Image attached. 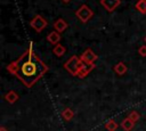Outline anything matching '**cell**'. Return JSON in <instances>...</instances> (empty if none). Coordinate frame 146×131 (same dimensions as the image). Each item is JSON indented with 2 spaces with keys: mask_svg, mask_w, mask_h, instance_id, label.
Returning <instances> with one entry per match:
<instances>
[{
  "mask_svg": "<svg viewBox=\"0 0 146 131\" xmlns=\"http://www.w3.org/2000/svg\"><path fill=\"white\" fill-rule=\"evenodd\" d=\"M7 69L16 75L26 87H32L48 71V66L34 52L33 43L30 42L21 57L7 65Z\"/></svg>",
  "mask_w": 146,
  "mask_h": 131,
  "instance_id": "1",
  "label": "cell"
},
{
  "mask_svg": "<svg viewBox=\"0 0 146 131\" xmlns=\"http://www.w3.org/2000/svg\"><path fill=\"white\" fill-rule=\"evenodd\" d=\"M81 64H82V60L80 57L78 56H72L71 58H68V60L64 64V67L73 75H78L79 74V71H80V67H81Z\"/></svg>",
  "mask_w": 146,
  "mask_h": 131,
  "instance_id": "2",
  "label": "cell"
},
{
  "mask_svg": "<svg viewBox=\"0 0 146 131\" xmlns=\"http://www.w3.org/2000/svg\"><path fill=\"white\" fill-rule=\"evenodd\" d=\"M75 16L78 17V19H79L80 22L87 23V22H89V21L92 18L94 11H92L87 5H82V6H80V7L76 9Z\"/></svg>",
  "mask_w": 146,
  "mask_h": 131,
  "instance_id": "3",
  "label": "cell"
},
{
  "mask_svg": "<svg viewBox=\"0 0 146 131\" xmlns=\"http://www.w3.org/2000/svg\"><path fill=\"white\" fill-rule=\"evenodd\" d=\"M30 25H31V27H32L34 31H36L38 33H40V32H42V31L47 27L48 22H47V19H44L41 15H36V16H34V17L30 21Z\"/></svg>",
  "mask_w": 146,
  "mask_h": 131,
  "instance_id": "4",
  "label": "cell"
},
{
  "mask_svg": "<svg viewBox=\"0 0 146 131\" xmlns=\"http://www.w3.org/2000/svg\"><path fill=\"white\" fill-rule=\"evenodd\" d=\"M81 60L83 62V63H86V64H89V65H92V64H95V62L97 60V58H98V56L94 52V50L92 49H90V48H87L84 51H83V54L81 55Z\"/></svg>",
  "mask_w": 146,
  "mask_h": 131,
  "instance_id": "5",
  "label": "cell"
},
{
  "mask_svg": "<svg viewBox=\"0 0 146 131\" xmlns=\"http://www.w3.org/2000/svg\"><path fill=\"white\" fill-rule=\"evenodd\" d=\"M121 3V0H100V5L107 11H114Z\"/></svg>",
  "mask_w": 146,
  "mask_h": 131,
  "instance_id": "6",
  "label": "cell"
},
{
  "mask_svg": "<svg viewBox=\"0 0 146 131\" xmlns=\"http://www.w3.org/2000/svg\"><path fill=\"white\" fill-rule=\"evenodd\" d=\"M60 39H62L60 33L57 32V31H51V32H49L48 35H47V41H48L50 44H52L54 47L59 43Z\"/></svg>",
  "mask_w": 146,
  "mask_h": 131,
  "instance_id": "7",
  "label": "cell"
},
{
  "mask_svg": "<svg viewBox=\"0 0 146 131\" xmlns=\"http://www.w3.org/2000/svg\"><path fill=\"white\" fill-rule=\"evenodd\" d=\"M54 28H55V31H57V32H59V33H62V32H64L67 27H68V24H67V22L65 21V19H63V18H58L55 23H54Z\"/></svg>",
  "mask_w": 146,
  "mask_h": 131,
  "instance_id": "8",
  "label": "cell"
},
{
  "mask_svg": "<svg viewBox=\"0 0 146 131\" xmlns=\"http://www.w3.org/2000/svg\"><path fill=\"white\" fill-rule=\"evenodd\" d=\"M95 67V64H92V65H89V64H86V63H83L82 62V64H81V67H80V71H79V76H81V77H83V76H86L92 68Z\"/></svg>",
  "mask_w": 146,
  "mask_h": 131,
  "instance_id": "9",
  "label": "cell"
},
{
  "mask_svg": "<svg viewBox=\"0 0 146 131\" xmlns=\"http://www.w3.org/2000/svg\"><path fill=\"white\" fill-rule=\"evenodd\" d=\"M65 51H66V48H65L63 44H60V43L56 44V46L54 47V49H52V52H54L56 56H58V57H62V56L65 54Z\"/></svg>",
  "mask_w": 146,
  "mask_h": 131,
  "instance_id": "10",
  "label": "cell"
},
{
  "mask_svg": "<svg viewBox=\"0 0 146 131\" xmlns=\"http://www.w3.org/2000/svg\"><path fill=\"white\" fill-rule=\"evenodd\" d=\"M135 8L140 14H146V0H138L135 5Z\"/></svg>",
  "mask_w": 146,
  "mask_h": 131,
  "instance_id": "11",
  "label": "cell"
},
{
  "mask_svg": "<svg viewBox=\"0 0 146 131\" xmlns=\"http://www.w3.org/2000/svg\"><path fill=\"white\" fill-rule=\"evenodd\" d=\"M114 71H115V73H117V74H124L125 72H127V66L124 65V63H122V62H120L119 64H116L115 66H114Z\"/></svg>",
  "mask_w": 146,
  "mask_h": 131,
  "instance_id": "12",
  "label": "cell"
},
{
  "mask_svg": "<svg viewBox=\"0 0 146 131\" xmlns=\"http://www.w3.org/2000/svg\"><path fill=\"white\" fill-rule=\"evenodd\" d=\"M6 99H7L9 103H14V101L17 99V95H16L14 91H10L9 93H7V96H6Z\"/></svg>",
  "mask_w": 146,
  "mask_h": 131,
  "instance_id": "13",
  "label": "cell"
},
{
  "mask_svg": "<svg viewBox=\"0 0 146 131\" xmlns=\"http://www.w3.org/2000/svg\"><path fill=\"white\" fill-rule=\"evenodd\" d=\"M138 54H139L140 56H143V57H146V44H143V46L139 47Z\"/></svg>",
  "mask_w": 146,
  "mask_h": 131,
  "instance_id": "14",
  "label": "cell"
},
{
  "mask_svg": "<svg viewBox=\"0 0 146 131\" xmlns=\"http://www.w3.org/2000/svg\"><path fill=\"white\" fill-rule=\"evenodd\" d=\"M63 116H64L65 118H70V117L72 116V113H71V112H70L68 109H66V110H65V112L63 113Z\"/></svg>",
  "mask_w": 146,
  "mask_h": 131,
  "instance_id": "15",
  "label": "cell"
},
{
  "mask_svg": "<svg viewBox=\"0 0 146 131\" xmlns=\"http://www.w3.org/2000/svg\"><path fill=\"white\" fill-rule=\"evenodd\" d=\"M62 1H63V2H65V3H67V2H70L71 0H62Z\"/></svg>",
  "mask_w": 146,
  "mask_h": 131,
  "instance_id": "16",
  "label": "cell"
},
{
  "mask_svg": "<svg viewBox=\"0 0 146 131\" xmlns=\"http://www.w3.org/2000/svg\"><path fill=\"white\" fill-rule=\"evenodd\" d=\"M144 41H145V42H146V35H145V38H144Z\"/></svg>",
  "mask_w": 146,
  "mask_h": 131,
  "instance_id": "17",
  "label": "cell"
}]
</instances>
